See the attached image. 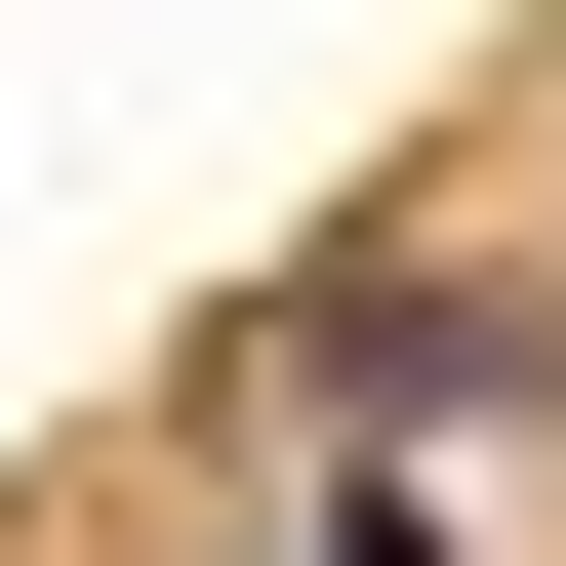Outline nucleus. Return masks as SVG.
I'll return each instance as SVG.
<instances>
[{
  "label": "nucleus",
  "mask_w": 566,
  "mask_h": 566,
  "mask_svg": "<svg viewBox=\"0 0 566 566\" xmlns=\"http://www.w3.org/2000/svg\"><path fill=\"white\" fill-rule=\"evenodd\" d=\"M324 405H365V446H446V405H566V324H485V283H365V324H324Z\"/></svg>",
  "instance_id": "f257e3e1"
},
{
  "label": "nucleus",
  "mask_w": 566,
  "mask_h": 566,
  "mask_svg": "<svg viewBox=\"0 0 566 566\" xmlns=\"http://www.w3.org/2000/svg\"><path fill=\"white\" fill-rule=\"evenodd\" d=\"M324 566H446V526H405V485H324Z\"/></svg>",
  "instance_id": "f03ea898"
}]
</instances>
